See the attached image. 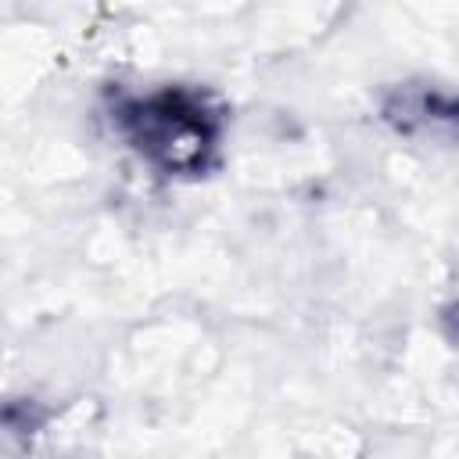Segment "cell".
Returning <instances> with one entry per match:
<instances>
[{"label":"cell","mask_w":459,"mask_h":459,"mask_svg":"<svg viewBox=\"0 0 459 459\" xmlns=\"http://www.w3.org/2000/svg\"><path fill=\"white\" fill-rule=\"evenodd\" d=\"M133 140L165 169H197L204 165V151L212 147V115L201 100L186 93H158L151 100L133 104L129 111Z\"/></svg>","instance_id":"obj_1"}]
</instances>
